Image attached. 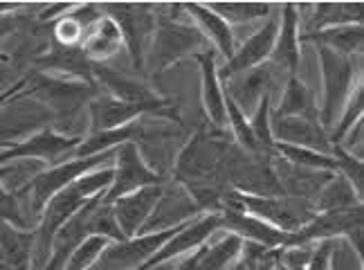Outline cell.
Segmentation results:
<instances>
[{
	"label": "cell",
	"instance_id": "obj_2",
	"mask_svg": "<svg viewBox=\"0 0 364 270\" xmlns=\"http://www.w3.org/2000/svg\"><path fill=\"white\" fill-rule=\"evenodd\" d=\"M319 61H321V77H324L319 126L321 129H335V124H338L348 97H351L358 83V81L353 83L358 66L353 63V56H342L328 48H319Z\"/></svg>",
	"mask_w": 364,
	"mask_h": 270
},
{
	"label": "cell",
	"instance_id": "obj_8",
	"mask_svg": "<svg viewBox=\"0 0 364 270\" xmlns=\"http://www.w3.org/2000/svg\"><path fill=\"white\" fill-rule=\"evenodd\" d=\"M203 43L205 36L200 34L198 27L178 23L176 19H160L151 38L156 70L169 68L180 56L189 54L193 48H200Z\"/></svg>",
	"mask_w": 364,
	"mask_h": 270
},
{
	"label": "cell",
	"instance_id": "obj_22",
	"mask_svg": "<svg viewBox=\"0 0 364 270\" xmlns=\"http://www.w3.org/2000/svg\"><path fill=\"white\" fill-rule=\"evenodd\" d=\"M268 81H270V75L268 70H247V73H241L232 79L225 81V93L232 102L241 108V113L247 118V113L252 108H257L261 97L270 95L268 93Z\"/></svg>",
	"mask_w": 364,
	"mask_h": 270
},
{
	"label": "cell",
	"instance_id": "obj_42",
	"mask_svg": "<svg viewBox=\"0 0 364 270\" xmlns=\"http://www.w3.org/2000/svg\"><path fill=\"white\" fill-rule=\"evenodd\" d=\"M27 88V79H21V81H16V83H14V86L9 88V90H5L3 95H0V106H3L5 102H7V99H11L14 95H18L21 90H25Z\"/></svg>",
	"mask_w": 364,
	"mask_h": 270
},
{
	"label": "cell",
	"instance_id": "obj_37",
	"mask_svg": "<svg viewBox=\"0 0 364 270\" xmlns=\"http://www.w3.org/2000/svg\"><path fill=\"white\" fill-rule=\"evenodd\" d=\"M333 160H335V167H338V174L340 176H344L348 182H351V187L355 189V194L362 198V180H364V176H362V160L360 158H353L351 153L348 151H344L340 145H335L333 147Z\"/></svg>",
	"mask_w": 364,
	"mask_h": 270
},
{
	"label": "cell",
	"instance_id": "obj_44",
	"mask_svg": "<svg viewBox=\"0 0 364 270\" xmlns=\"http://www.w3.org/2000/svg\"><path fill=\"white\" fill-rule=\"evenodd\" d=\"M0 61H7V56H5V54H0Z\"/></svg>",
	"mask_w": 364,
	"mask_h": 270
},
{
	"label": "cell",
	"instance_id": "obj_19",
	"mask_svg": "<svg viewBox=\"0 0 364 270\" xmlns=\"http://www.w3.org/2000/svg\"><path fill=\"white\" fill-rule=\"evenodd\" d=\"M200 207L193 201L187 192H176V194H162L158 205L153 207L149 221L142 227V234L146 232H160L169 230V227H180L191 221L193 214H198Z\"/></svg>",
	"mask_w": 364,
	"mask_h": 270
},
{
	"label": "cell",
	"instance_id": "obj_18",
	"mask_svg": "<svg viewBox=\"0 0 364 270\" xmlns=\"http://www.w3.org/2000/svg\"><path fill=\"white\" fill-rule=\"evenodd\" d=\"M88 108H90L92 133L122 129V126H126V124H133L135 118L144 115V113H153L149 106L129 104V102H122V99H115L110 95L92 97Z\"/></svg>",
	"mask_w": 364,
	"mask_h": 270
},
{
	"label": "cell",
	"instance_id": "obj_39",
	"mask_svg": "<svg viewBox=\"0 0 364 270\" xmlns=\"http://www.w3.org/2000/svg\"><path fill=\"white\" fill-rule=\"evenodd\" d=\"M331 270H362V254H358L351 244L335 239L331 250Z\"/></svg>",
	"mask_w": 364,
	"mask_h": 270
},
{
	"label": "cell",
	"instance_id": "obj_24",
	"mask_svg": "<svg viewBox=\"0 0 364 270\" xmlns=\"http://www.w3.org/2000/svg\"><path fill=\"white\" fill-rule=\"evenodd\" d=\"M182 9H187V14L196 21V25L200 27V34L212 41L216 50L230 61L236 52L230 23H225L218 14H214L212 9H207V5H200V3H187V5H182Z\"/></svg>",
	"mask_w": 364,
	"mask_h": 270
},
{
	"label": "cell",
	"instance_id": "obj_5",
	"mask_svg": "<svg viewBox=\"0 0 364 270\" xmlns=\"http://www.w3.org/2000/svg\"><path fill=\"white\" fill-rule=\"evenodd\" d=\"M180 227L137 234L133 239H124V241H110L106 250L100 254V259L92 264V268L95 270H137V268H142L153 254H156L166 241L180 230Z\"/></svg>",
	"mask_w": 364,
	"mask_h": 270
},
{
	"label": "cell",
	"instance_id": "obj_35",
	"mask_svg": "<svg viewBox=\"0 0 364 270\" xmlns=\"http://www.w3.org/2000/svg\"><path fill=\"white\" fill-rule=\"evenodd\" d=\"M207 9H212L214 14L230 23H243V21H252V19H261L270 14V5L265 3H209Z\"/></svg>",
	"mask_w": 364,
	"mask_h": 270
},
{
	"label": "cell",
	"instance_id": "obj_12",
	"mask_svg": "<svg viewBox=\"0 0 364 270\" xmlns=\"http://www.w3.org/2000/svg\"><path fill=\"white\" fill-rule=\"evenodd\" d=\"M81 140L83 137L61 135V133H54L50 129H43V131L30 135L27 140H23L21 145L0 151V167L7 165V162H23V160L52 162V160H57L61 153L75 151Z\"/></svg>",
	"mask_w": 364,
	"mask_h": 270
},
{
	"label": "cell",
	"instance_id": "obj_38",
	"mask_svg": "<svg viewBox=\"0 0 364 270\" xmlns=\"http://www.w3.org/2000/svg\"><path fill=\"white\" fill-rule=\"evenodd\" d=\"M225 113H228V124H232L234 137L239 140V145L243 149L252 151V153H257L255 137H252V131H250V122H247V118L241 113V108L236 106L228 95H225Z\"/></svg>",
	"mask_w": 364,
	"mask_h": 270
},
{
	"label": "cell",
	"instance_id": "obj_10",
	"mask_svg": "<svg viewBox=\"0 0 364 270\" xmlns=\"http://www.w3.org/2000/svg\"><path fill=\"white\" fill-rule=\"evenodd\" d=\"M223 227L236 237H241L243 241H250V244H259L268 250H284L290 248V241H292V232H284L279 227L265 223L257 217L247 214L241 207H236L232 203H225V209H218Z\"/></svg>",
	"mask_w": 364,
	"mask_h": 270
},
{
	"label": "cell",
	"instance_id": "obj_21",
	"mask_svg": "<svg viewBox=\"0 0 364 270\" xmlns=\"http://www.w3.org/2000/svg\"><path fill=\"white\" fill-rule=\"evenodd\" d=\"M295 5H284L282 14V25H279L277 41L270 54V61L277 63L279 68H284L290 73V77H295L299 68V14L295 11Z\"/></svg>",
	"mask_w": 364,
	"mask_h": 270
},
{
	"label": "cell",
	"instance_id": "obj_41",
	"mask_svg": "<svg viewBox=\"0 0 364 270\" xmlns=\"http://www.w3.org/2000/svg\"><path fill=\"white\" fill-rule=\"evenodd\" d=\"M16 25H18L16 14H0V38L16 30Z\"/></svg>",
	"mask_w": 364,
	"mask_h": 270
},
{
	"label": "cell",
	"instance_id": "obj_13",
	"mask_svg": "<svg viewBox=\"0 0 364 270\" xmlns=\"http://www.w3.org/2000/svg\"><path fill=\"white\" fill-rule=\"evenodd\" d=\"M95 77L102 81V86L108 88L110 97L122 99V102H129V104L149 106L153 113H158V115H173V110H169V102H166V99H160L142 81L129 79L126 75H119L115 70H110L102 63H92V79Z\"/></svg>",
	"mask_w": 364,
	"mask_h": 270
},
{
	"label": "cell",
	"instance_id": "obj_26",
	"mask_svg": "<svg viewBox=\"0 0 364 270\" xmlns=\"http://www.w3.org/2000/svg\"><path fill=\"white\" fill-rule=\"evenodd\" d=\"M299 41H315L317 48H328L342 56H353L362 50L364 32L362 25H342V27H328V30L304 34Z\"/></svg>",
	"mask_w": 364,
	"mask_h": 270
},
{
	"label": "cell",
	"instance_id": "obj_45",
	"mask_svg": "<svg viewBox=\"0 0 364 270\" xmlns=\"http://www.w3.org/2000/svg\"><path fill=\"white\" fill-rule=\"evenodd\" d=\"M0 270H7V268H3V266H0Z\"/></svg>",
	"mask_w": 364,
	"mask_h": 270
},
{
	"label": "cell",
	"instance_id": "obj_30",
	"mask_svg": "<svg viewBox=\"0 0 364 270\" xmlns=\"http://www.w3.org/2000/svg\"><path fill=\"white\" fill-rule=\"evenodd\" d=\"M274 118H311V120H317L311 90L306 88V83L301 79H297V77L288 79L282 104H279Z\"/></svg>",
	"mask_w": 364,
	"mask_h": 270
},
{
	"label": "cell",
	"instance_id": "obj_7",
	"mask_svg": "<svg viewBox=\"0 0 364 270\" xmlns=\"http://www.w3.org/2000/svg\"><path fill=\"white\" fill-rule=\"evenodd\" d=\"M27 95L41 99V104L54 113H75L83 102L95 95V86L86 81L65 79V77H50V75H34L27 77Z\"/></svg>",
	"mask_w": 364,
	"mask_h": 270
},
{
	"label": "cell",
	"instance_id": "obj_9",
	"mask_svg": "<svg viewBox=\"0 0 364 270\" xmlns=\"http://www.w3.org/2000/svg\"><path fill=\"white\" fill-rule=\"evenodd\" d=\"M106 16H110L122 32L124 43L129 46L131 59L135 68L144 66V54L146 46L153 38V30H156V16L153 11H146L149 5H104Z\"/></svg>",
	"mask_w": 364,
	"mask_h": 270
},
{
	"label": "cell",
	"instance_id": "obj_33",
	"mask_svg": "<svg viewBox=\"0 0 364 270\" xmlns=\"http://www.w3.org/2000/svg\"><path fill=\"white\" fill-rule=\"evenodd\" d=\"M362 110H364V86H362V81L355 83V88L351 93V97H348V102L342 110V115L338 120V124H335V129H333V135L328 137L331 140V145H340V142L346 137V133L353 129L355 124H360V118H362Z\"/></svg>",
	"mask_w": 364,
	"mask_h": 270
},
{
	"label": "cell",
	"instance_id": "obj_43",
	"mask_svg": "<svg viewBox=\"0 0 364 270\" xmlns=\"http://www.w3.org/2000/svg\"><path fill=\"white\" fill-rule=\"evenodd\" d=\"M272 270H288V268H284V266H282V261H277Z\"/></svg>",
	"mask_w": 364,
	"mask_h": 270
},
{
	"label": "cell",
	"instance_id": "obj_27",
	"mask_svg": "<svg viewBox=\"0 0 364 270\" xmlns=\"http://www.w3.org/2000/svg\"><path fill=\"white\" fill-rule=\"evenodd\" d=\"M362 25V5L360 3H321L315 7L313 23L308 25L306 34L328 30L342 25Z\"/></svg>",
	"mask_w": 364,
	"mask_h": 270
},
{
	"label": "cell",
	"instance_id": "obj_3",
	"mask_svg": "<svg viewBox=\"0 0 364 270\" xmlns=\"http://www.w3.org/2000/svg\"><path fill=\"white\" fill-rule=\"evenodd\" d=\"M27 97L30 95L25 88L0 106V149L21 145L54 118L48 106Z\"/></svg>",
	"mask_w": 364,
	"mask_h": 270
},
{
	"label": "cell",
	"instance_id": "obj_29",
	"mask_svg": "<svg viewBox=\"0 0 364 270\" xmlns=\"http://www.w3.org/2000/svg\"><path fill=\"white\" fill-rule=\"evenodd\" d=\"M362 198L355 194V189L351 187L344 176H331V180L319 189V196L315 201L317 212H335V209H348L360 205Z\"/></svg>",
	"mask_w": 364,
	"mask_h": 270
},
{
	"label": "cell",
	"instance_id": "obj_11",
	"mask_svg": "<svg viewBox=\"0 0 364 270\" xmlns=\"http://www.w3.org/2000/svg\"><path fill=\"white\" fill-rule=\"evenodd\" d=\"M218 227H223V221H220L218 212H212V214H203L196 221L185 223L142 268H137V270H151V268H156V266H160L164 261H171V259L180 257V254L198 250L205 244V241L218 230Z\"/></svg>",
	"mask_w": 364,
	"mask_h": 270
},
{
	"label": "cell",
	"instance_id": "obj_6",
	"mask_svg": "<svg viewBox=\"0 0 364 270\" xmlns=\"http://www.w3.org/2000/svg\"><path fill=\"white\" fill-rule=\"evenodd\" d=\"M160 174H156L153 169L142 160L139 149L135 142H124V145L115 147V169H113V182L106 189L102 201L106 205H113L117 198L153 187V185H160Z\"/></svg>",
	"mask_w": 364,
	"mask_h": 270
},
{
	"label": "cell",
	"instance_id": "obj_20",
	"mask_svg": "<svg viewBox=\"0 0 364 270\" xmlns=\"http://www.w3.org/2000/svg\"><path fill=\"white\" fill-rule=\"evenodd\" d=\"M122 43H124V38H122L117 23L110 16H106V14H102V16L88 27L86 34H83L79 50L90 63H102L110 59L113 54H117Z\"/></svg>",
	"mask_w": 364,
	"mask_h": 270
},
{
	"label": "cell",
	"instance_id": "obj_4",
	"mask_svg": "<svg viewBox=\"0 0 364 270\" xmlns=\"http://www.w3.org/2000/svg\"><path fill=\"white\" fill-rule=\"evenodd\" d=\"M113 158H115V149H110V151H104V153L90 155V158L68 160L63 165H57V167L48 169V172H43V174H38L25 187L27 192H30V196H32V207H34V212H38V214H41V209L46 207V203L50 201L54 194L61 192L63 187H68V185H73L81 176L95 172V169L106 167Z\"/></svg>",
	"mask_w": 364,
	"mask_h": 270
},
{
	"label": "cell",
	"instance_id": "obj_17",
	"mask_svg": "<svg viewBox=\"0 0 364 270\" xmlns=\"http://www.w3.org/2000/svg\"><path fill=\"white\" fill-rule=\"evenodd\" d=\"M223 158V151L214 140L207 135H196L187 149L178 158V178L191 182H207L216 172Z\"/></svg>",
	"mask_w": 364,
	"mask_h": 270
},
{
	"label": "cell",
	"instance_id": "obj_32",
	"mask_svg": "<svg viewBox=\"0 0 364 270\" xmlns=\"http://www.w3.org/2000/svg\"><path fill=\"white\" fill-rule=\"evenodd\" d=\"M272 149H277L288 162L297 165V167L315 169V172H326V174L338 172L333 155H324V153H317L311 149H299V147H290V145H279V142H274Z\"/></svg>",
	"mask_w": 364,
	"mask_h": 270
},
{
	"label": "cell",
	"instance_id": "obj_14",
	"mask_svg": "<svg viewBox=\"0 0 364 270\" xmlns=\"http://www.w3.org/2000/svg\"><path fill=\"white\" fill-rule=\"evenodd\" d=\"M272 140L279 145H290L299 149H311L317 153L331 155L333 145L324 129L311 118H274L270 120Z\"/></svg>",
	"mask_w": 364,
	"mask_h": 270
},
{
	"label": "cell",
	"instance_id": "obj_40",
	"mask_svg": "<svg viewBox=\"0 0 364 270\" xmlns=\"http://www.w3.org/2000/svg\"><path fill=\"white\" fill-rule=\"evenodd\" d=\"M331 250H333V239H326L319 246H315L313 257L308 261L306 270H331Z\"/></svg>",
	"mask_w": 364,
	"mask_h": 270
},
{
	"label": "cell",
	"instance_id": "obj_15",
	"mask_svg": "<svg viewBox=\"0 0 364 270\" xmlns=\"http://www.w3.org/2000/svg\"><path fill=\"white\" fill-rule=\"evenodd\" d=\"M277 32H279V21H270L263 27H259V30L234 52V56L225 63V68L216 70L218 81H228L236 75L247 73V70H255L263 61H268L274 48V41H277Z\"/></svg>",
	"mask_w": 364,
	"mask_h": 270
},
{
	"label": "cell",
	"instance_id": "obj_36",
	"mask_svg": "<svg viewBox=\"0 0 364 270\" xmlns=\"http://www.w3.org/2000/svg\"><path fill=\"white\" fill-rule=\"evenodd\" d=\"M247 122H250L252 137H255L257 151H270L274 147L272 131H270V95L261 97L259 106L255 108V115Z\"/></svg>",
	"mask_w": 364,
	"mask_h": 270
},
{
	"label": "cell",
	"instance_id": "obj_28",
	"mask_svg": "<svg viewBox=\"0 0 364 270\" xmlns=\"http://www.w3.org/2000/svg\"><path fill=\"white\" fill-rule=\"evenodd\" d=\"M139 133H142V129H139L137 124H126V126H122V129L92 133L86 140L79 142V147L73 151V155L75 158H90V155L115 149V147L124 145V142H133Z\"/></svg>",
	"mask_w": 364,
	"mask_h": 270
},
{
	"label": "cell",
	"instance_id": "obj_31",
	"mask_svg": "<svg viewBox=\"0 0 364 270\" xmlns=\"http://www.w3.org/2000/svg\"><path fill=\"white\" fill-rule=\"evenodd\" d=\"M241 248H243V239L230 232L212 248L205 246L203 257L196 270H228L236 264V259H239Z\"/></svg>",
	"mask_w": 364,
	"mask_h": 270
},
{
	"label": "cell",
	"instance_id": "obj_16",
	"mask_svg": "<svg viewBox=\"0 0 364 270\" xmlns=\"http://www.w3.org/2000/svg\"><path fill=\"white\" fill-rule=\"evenodd\" d=\"M162 194H164V189L160 185H153V187H144V189L126 194L110 205L115 223L122 230L124 239H133V237H137V232H142L144 223L149 221L151 212L158 205Z\"/></svg>",
	"mask_w": 364,
	"mask_h": 270
},
{
	"label": "cell",
	"instance_id": "obj_1",
	"mask_svg": "<svg viewBox=\"0 0 364 270\" xmlns=\"http://www.w3.org/2000/svg\"><path fill=\"white\" fill-rule=\"evenodd\" d=\"M110 182H113V169L110 167L95 169V172L81 176L73 185H68V187L57 192L46 203V207L41 209L43 219H41L38 232L34 237V248H32V261L38 270H43L50 259L52 241H54V234L59 232V227L73 217L79 207L92 201V198H100V196L104 198Z\"/></svg>",
	"mask_w": 364,
	"mask_h": 270
},
{
	"label": "cell",
	"instance_id": "obj_23",
	"mask_svg": "<svg viewBox=\"0 0 364 270\" xmlns=\"http://www.w3.org/2000/svg\"><path fill=\"white\" fill-rule=\"evenodd\" d=\"M196 59L200 63L203 70V102H205V113L209 122L218 129L228 124V113H225V93H223V83L218 81L216 73V61L214 52H200L196 54Z\"/></svg>",
	"mask_w": 364,
	"mask_h": 270
},
{
	"label": "cell",
	"instance_id": "obj_25",
	"mask_svg": "<svg viewBox=\"0 0 364 270\" xmlns=\"http://www.w3.org/2000/svg\"><path fill=\"white\" fill-rule=\"evenodd\" d=\"M43 70H52L59 77H75L77 81L92 83V63L83 56L79 48H57L52 50L48 56L36 61Z\"/></svg>",
	"mask_w": 364,
	"mask_h": 270
},
{
	"label": "cell",
	"instance_id": "obj_34",
	"mask_svg": "<svg viewBox=\"0 0 364 270\" xmlns=\"http://www.w3.org/2000/svg\"><path fill=\"white\" fill-rule=\"evenodd\" d=\"M108 244H110V241L106 237H100V234L86 237L73 250V254L68 257L63 270H88V268H92V264L100 259V254L106 250Z\"/></svg>",
	"mask_w": 364,
	"mask_h": 270
}]
</instances>
